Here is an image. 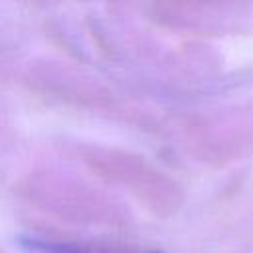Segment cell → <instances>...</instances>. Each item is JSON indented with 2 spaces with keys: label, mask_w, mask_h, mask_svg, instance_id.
<instances>
[{
  "label": "cell",
  "mask_w": 253,
  "mask_h": 253,
  "mask_svg": "<svg viewBox=\"0 0 253 253\" xmlns=\"http://www.w3.org/2000/svg\"><path fill=\"white\" fill-rule=\"evenodd\" d=\"M22 241L28 249H34V251H40V253H83L77 247L57 243V241H47V239H42V237H24Z\"/></svg>",
  "instance_id": "cell-1"
}]
</instances>
